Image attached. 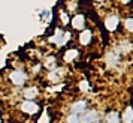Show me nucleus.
Returning <instances> with one entry per match:
<instances>
[{"mask_svg": "<svg viewBox=\"0 0 133 123\" xmlns=\"http://www.w3.org/2000/svg\"><path fill=\"white\" fill-rule=\"evenodd\" d=\"M69 38H70V33L69 32H63L60 29H57L55 33L51 36V42L57 44V45H64L69 41Z\"/></svg>", "mask_w": 133, "mask_h": 123, "instance_id": "1", "label": "nucleus"}, {"mask_svg": "<svg viewBox=\"0 0 133 123\" xmlns=\"http://www.w3.org/2000/svg\"><path fill=\"white\" fill-rule=\"evenodd\" d=\"M9 78L12 81V84L21 87V86H24L25 81H27V74H25L24 71H14Z\"/></svg>", "mask_w": 133, "mask_h": 123, "instance_id": "2", "label": "nucleus"}, {"mask_svg": "<svg viewBox=\"0 0 133 123\" xmlns=\"http://www.w3.org/2000/svg\"><path fill=\"white\" fill-rule=\"evenodd\" d=\"M21 110L24 111L25 114L33 116V114H37L39 113V105L36 102H33V101H24L21 104Z\"/></svg>", "mask_w": 133, "mask_h": 123, "instance_id": "3", "label": "nucleus"}, {"mask_svg": "<svg viewBox=\"0 0 133 123\" xmlns=\"http://www.w3.org/2000/svg\"><path fill=\"white\" fill-rule=\"evenodd\" d=\"M99 122V113L96 110H90L82 117H79V123H97Z\"/></svg>", "mask_w": 133, "mask_h": 123, "instance_id": "4", "label": "nucleus"}, {"mask_svg": "<svg viewBox=\"0 0 133 123\" xmlns=\"http://www.w3.org/2000/svg\"><path fill=\"white\" fill-rule=\"evenodd\" d=\"M72 27L76 30H82L85 27V17L82 14H76L72 18Z\"/></svg>", "mask_w": 133, "mask_h": 123, "instance_id": "5", "label": "nucleus"}, {"mask_svg": "<svg viewBox=\"0 0 133 123\" xmlns=\"http://www.w3.org/2000/svg\"><path fill=\"white\" fill-rule=\"evenodd\" d=\"M118 17L117 15H111V17H108L106 18V21H105V26H106V29H108L109 32H115L117 29H118Z\"/></svg>", "mask_w": 133, "mask_h": 123, "instance_id": "6", "label": "nucleus"}, {"mask_svg": "<svg viewBox=\"0 0 133 123\" xmlns=\"http://www.w3.org/2000/svg\"><path fill=\"white\" fill-rule=\"evenodd\" d=\"M91 41H93V32L88 30V29L79 35V42L82 45H88V44H91Z\"/></svg>", "mask_w": 133, "mask_h": 123, "instance_id": "7", "label": "nucleus"}, {"mask_svg": "<svg viewBox=\"0 0 133 123\" xmlns=\"http://www.w3.org/2000/svg\"><path fill=\"white\" fill-rule=\"evenodd\" d=\"M87 101H78V102H75L72 104V113L75 114H79V113H84L87 110Z\"/></svg>", "mask_w": 133, "mask_h": 123, "instance_id": "8", "label": "nucleus"}, {"mask_svg": "<svg viewBox=\"0 0 133 123\" xmlns=\"http://www.w3.org/2000/svg\"><path fill=\"white\" fill-rule=\"evenodd\" d=\"M37 93H39L37 87H27V89H24V98L27 101H33L37 96Z\"/></svg>", "mask_w": 133, "mask_h": 123, "instance_id": "9", "label": "nucleus"}, {"mask_svg": "<svg viewBox=\"0 0 133 123\" xmlns=\"http://www.w3.org/2000/svg\"><path fill=\"white\" fill-rule=\"evenodd\" d=\"M105 122H106V123H121L120 122V114H118L117 111H111V113L106 114Z\"/></svg>", "mask_w": 133, "mask_h": 123, "instance_id": "10", "label": "nucleus"}, {"mask_svg": "<svg viewBox=\"0 0 133 123\" xmlns=\"http://www.w3.org/2000/svg\"><path fill=\"white\" fill-rule=\"evenodd\" d=\"M123 122L124 123H132L133 122V110L132 107H127L123 113Z\"/></svg>", "mask_w": 133, "mask_h": 123, "instance_id": "11", "label": "nucleus"}, {"mask_svg": "<svg viewBox=\"0 0 133 123\" xmlns=\"http://www.w3.org/2000/svg\"><path fill=\"white\" fill-rule=\"evenodd\" d=\"M118 60H120V53H117V51H114V53H111V54L108 56V65L109 66H117V65H118Z\"/></svg>", "mask_w": 133, "mask_h": 123, "instance_id": "12", "label": "nucleus"}, {"mask_svg": "<svg viewBox=\"0 0 133 123\" xmlns=\"http://www.w3.org/2000/svg\"><path fill=\"white\" fill-rule=\"evenodd\" d=\"M63 77V69H54L49 72V80L51 81H58Z\"/></svg>", "mask_w": 133, "mask_h": 123, "instance_id": "13", "label": "nucleus"}, {"mask_svg": "<svg viewBox=\"0 0 133 123\" xmlns=\"http://www.w3.org/2000/svg\"><path fill=\"white\" fill-rule=\"evenodd\" d=\"M76 56H78V51H76V50H69L66 54H64V60L66 62H72Z\"/></svg>", "mask_w": 133, "mask_h": 123, "instance_id": "14", "label": "nucleus"}, {"mask_svg": "<svg viewBox=\"0 0 133 123\" xmlns=\"http://www.w3.org/2000/svg\"><path fill=\"white\" fill-rule=\"evenodd\" d=\"M67 123H79V116L78 114H75V113H72L70 116H67Z\"/></svg>", "mask_w": 133, "mask_h": 123, "instance_id": "15", "label": "nucleus"}, {"mask_svg": "<svg viewBox=\"0 0 133 123\" xmlns=\"http://www.w3.org/2000/svg\"><path fill=\"white\" fill-rule=\"evenodd\" d=\"M126 29L129 32L133 30V18H132V17H129V18L126 20Z\"/></svg>", "mask_w": 133, "mask_h": 123, "instance_id": "16", "label": "nucleus"}, {"mask_svg": "<svg viewBox=\"0 0 133 123\" xmlns=\"http://www.w3.org/2000/svg\"><path fill=\"white\" fill-rule=\"evenodd\" d=\"M79 89H81L82 92H87V90L90 89V87H88V83H87V81H81V84H79Z\"/></svg>", "mask_w": 133, "mask_h": 123, "instance_id": "17", "label": "nucleus"}, {"mask_svg": "<svg viewBox=\"0 0 133 123\" xmlns=\"http://www.w3.org/2000/svg\"><path fill=\"white\" fill-rule=\"evenodd\" d=\"M130 2H132V0H121V3H123V5H129Z\"/></svg>", "mask_w": 133, "mask_h": 123, "instance_id": "18", "label": "nucleus"}, {"mask_svg": "<svg viewBox=\"0 0 133 123\" xmlns=\"http://www.w3.org/2000/svg\"><path fill=\"white\" fill-rule=\"evenodd\" d=\"M96 2H102V0H96Z\"/></svg>", "mask_w": 133, "mask_h": 123, "instance_id": "19", "label": "nucleus"}]
</instances>
